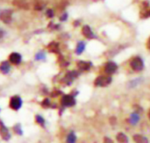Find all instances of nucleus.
<instances>
[{
  "instance_id": "4",
  "label": "nucleus",
  "mask_w": 150,
  "mask_h": 143,
  "mask_svg": "<svg viewBox=\"0 0 150 143\" xmlns=\"http://www.w3.org/2000/svg\"><path fill=\"white\" fill-rule=\"evenodd\" d=\"M61 103L65 107H71L76 105V99L72 95H64L61 99Z\"/></svg>"
},
{
  "instance_id": "18",
  "label": "nucleus",
  "mask_w": 150,
  "mask_h": 143,
  "mask_svg": "<svg viewBox=\"0 0 150 143\" xmlns=\"http://www.w3.org/2000/svg\"><path fill=\"white\" fill-rule=\"evenodd\" d=\"M13 130H14V132L18 135H21L23 133H22V130H21V127H20V125L19 124H17L16 126H14L13 127Z\"/></svg>"
},
{
  "instance_id": "20",
  "label": "nucleus",
  "mask_w": 150,
  "mask_h": 143,
  "mask_svg": "<svg viewBox=\"0 0 150 143\" xmlns=\"http://www.w3.org/2000/svg\"><path fill=\"white\" fill-rule=\"evenodd\" d=\"M35 58L37 60H43V59H45V54L44 53H39L36 55Z\"/></svg>"
},
{
  "instance_id": "3",
  "label": "nucleus",
  "mask_w": 150,
  "mask_h": 143,
  "mask_svg": "<svg viewBox=\"0 0 150 143\" xmlns=\"http://www.w3.org/2000/svg\"><path fill=\"white\" fill-rule=\"evenodd\" d=\"M130 66L134 71H142L144 68L143 61L140 57H135L131 61Z\"/></svg>"
},
{
  "instance_id": "13",
  "label": "nucleus",
  "mask_w": 150,
  "mask_h": 143,
  "mask_svg": "<svg viewBox=\"0 0 150 143\" xmlns=\"http://www.w3.org/2000/svg\"><path fill=\"white\" fill-rule=\"evenodd\" d=\"M10 69H11V67L8 62H3L0 64V71L3 74H7L10 71Z\"/></svg>"
},
{
  "instance_id": "6",
  "label": "nucleus",
  "mask_w": 150,
  "mask_h": 143,
  "mask_svg": "<svg viewBox=\"0 0 150 143\" xmlns=\"http://www.w3.org/2000/svg\"><path fill=\"white\" fill-rule=\"evenodd\" d=\"M117 69H118L117 64H116L115 62H108V63L105 65V71L106 74L112 75V74H113V73L116 72Z\"/></svg>"
},
{
  "instance_id": "5",
  "label": "nucleus",
  "mask_w": 150,
  "mask_h": 143,
  "mask_svg": "<svg viewBox=\"0 0 150 143\" xmlns=\"http://www.w3.org/2000/svg\"><path fill=\"white\" fill-rule=\"evenodd\" d=\"M0 135L4 141H8L11 139V134L8 130V128L3 124V122L0 121Z\"/></svg>"
},
{
  "instance_id": "11",
  "label": "nucleus",
  "mask_w": 150,
  "mask_h": 143,
  "mask_svg": "<svg viewBox=\"0 0 150 143\" xmlns=\"http://www.w3.org/2000/svg\"><path fill=\"white\" fill-rule=\"evenodd\" d=\"M116 140L119 143H128V137L124 133H119L116 135Z\"/></svg>"
},
{
  "instance_id": "15",
  "label": "nucleus",
  "mask_w": 150,
  "mask_h": 143,
  "mask_svg": "<svg viewBox=\"0 0 150 143\" xmlns=\"http://www.w3.org/2000/svg\"><path fill=\"white\" fill-rule=\"evenodd\" d=\"M76 136L74 132H70L66 139V143H76Z\"/></svg>"
},
{
  "instance_id": "19",
  "label": "nucleus",
  "mask_w": 150,
  "mask_h": 143,
  "mask_svg": "<svg viewBox=\"0 0 150 143\" xmlns=\"http://www.w3.org/2000/svg\"><path fill=\"white\" fill-rule=\"evenodd\" d=\"M41 105H42L43 107H49L51 105V102H50V100L48 98H45Z\"/></svg>"
},
{
  "instance_id": "21",
  "label": "nucleus",
  "mask_w": 150,
  "mask_h": 143,
  "mask_svg": "<svg viewBox=\"0 0 150 143\" xmlns=\"http://www.w3.org/2000/svg\"><path fill=\"white\" fill-rule=\"evenodd\" d=\"M104 143H114V142H113V141H112L111 138H109V137H105V139H104Z\"/></svg>"
},
{
  "instance_id": "12",
  "label": "nucleus",
  "mask_w": 150,
  "mask_h": 143,
  "mask_svg": "<svg viewBox=\"0 0 150 143\" xmlns=\"http://www.w3.org/2000/svg\"><path fill=\"white\" fill-rule=\"evenodd\" d=\"M91 62H77V67L81 69V70H89L90 68H91Z\"/></svg>"
},
{
  "instance_id": "7",
  "label": "nucleus",
  "mask_w": 150,
  "mask_h": 143,
  "mask_svg": "<svg viewBox=\"0 0 150 143\" xmlns=\"http://www.w3.org/2000/svg\"><path fill=\"white\" fill-rule=\"evenodd\" d=\"M9 61L11 63H13L15 65H18L21 62V55L19 54H18V53H12L9 57Z\"/></svg>"
},
{
  "instance_id": "10",
  "label": "nucleus",
  "mask_w": 150,
  "mask_h": 143,
  "mask_svg": "<svg viewBox=\"0 0 150 143\" xmlns=\"http://www.w3.org/2000/svg\"><path fill=\"white\" fill-rule=\"evenodd\" d=\"M82 32H83V34L86 38H88V39H92V38L94 37V34H93V33H92L91 27L88 26V25H84V26L83 27Z\"/></svg>"
},
{
  "instance_id": "9",
  "label": "nucleus",
  "mask_w": 150,
  "mask_h": 143,
  "mask_svg": "<svg viewBox=\"0 0 150 143\" xmlns=\"http://www.w3.org/2000/svg\"><path fill=\"white\" fill-rule=\"evenodd\" d=\"M140 119H141V117H140L139 113L134 112V113H133L130 115L129 122H130V124H131L132 126H135V125H137L138 122L140 121Z\"/></svg>"
},
{
  "instance_id": "1",
  "label": "nucleus",
  "mask_w": 150,
  "mask_h": 143,
  "mask_svg": "<svg viewBox=\"0 0 150 143\" xmlns=\"http://www.w3.org/2000/svg\"><path fill=\"white\" fill-rule=\"evenodd\" d=\"M112 77L109 76H99L95 80V85L98 87H106L112 83Z\"/></svg>"
},
{
  "instance_id": "8",
  "label": "nucleus",
  "mask_w": 150,
  "mask_h": 143,
  "mask_svg": "<svg viewBox=\"0 0 150 143\" xmlns=\"http://www.w3.org/2000/svg\"><path fill=\"white\" fill-rule=\"evenodd\" d=\"M133 140L135 143H149V139L146 136L140 135V134L134 135Z\"/></svg>"
},
{
  "instance_id": "23",
  "label": "nucleus",
  "mask_w": 150,
  "mask_h": 143,
  "mask_svg": "<svg viewBox=\"0 0 150 143\" xmlns=\"http://www.w3.org/2000/svg\"><path fill=\"white\" fill-rule=\"evenodd\" d=\"M149 121H150V109H149Z\"/></svg>"
},
{
  "instance_id": "24",
  "label": "nucleus",
  "mask_w": 150,
  "mask_h": 143,
  "mask_svg": "<svg viewBox=\"0 0 150 143\" xmlns=\"http://www.w3.org/2000/svg\"><path fill=\"white\" fill-rule=\"evenodd\" d=\"M1 36H2V33H1V31H0V38H1Z\"/></svg>"
},
{
  "instance_id": "14",
  "label": "nucleus",
  "mask_w": 150,
  "mask_h": 143,
  "mask_svg": "<svg viewBox=\"0 0 150 143\" xmlns=\"http://www.w3.org/2000/svg\"><path fill=\"white\" fill-rule=\"evenodd\" d=\"M0 18H1V19L4 23H9L11 21V16L10 11H4V12H3L0 15Z\"/></svg>"
},
{
  "instance_id": "16",
  "label": "nucleus",
  "mask_w": 150,
  "mask_h": 143,
  "mask_svg": "<svg viewBox=\"0 0 150 143\" xmlns=\"http://www.w3.org/2000/svg\"><path fill=\"white\" fill-rule=\"evenodd\" d=\"M35 120H36V122H37L40 126L45 127V120L43 119L42 116H40V115H36V116H35Z\"/></svg>"
},
{
  "instance_id": "2",
  "label": "nucleus",
  "mask_w": 150,
  "mask_h": 143,
  "mask_svg": "<svg viewBox=\"0 0 150 143\" xmlns=\"http://www.w3.org/2000/svg\"><path fill=\"white\" fill-rule=\"evenodd\" d=\"M22 99L20 97L18 96H14L11 98L10 103H9V106L11 107V109L14 110V111H18L21 106H22Z\"/></svg>"
},
{
  "instance_id": "22",
  "label": "nucleus",
  "mask_w": 150,
  "mask_h": 143,
  "mask_svg": "<svg viewBox=\"0 0 150 143\" xmlns=\"http://www.w3.org/2000/svg\"><path fill=\"white\" fill-rule=\"evenodd\" d=\"M61 92L60 91H56V92H53L52 93V97H57L58 96V94H60Z\"/></svg>"
},
{
  "instance_id": "17",
  "label": "nucleus",
  "mask_w": 150,
  "mask_h": 143,
  "mask_svg": "<svg viewBox=\"0 0 150 143\" xmlns=\"http://www.w3.org/2000/svg\"><path fill=\"white\" fill-rule=\"evenodd\" d=\"M84 43H83V42H80V43H78V45H77V47H76V54H81L83 50H84Z\"/></svg>"
}]
</instances>
